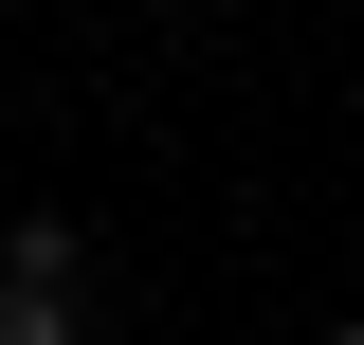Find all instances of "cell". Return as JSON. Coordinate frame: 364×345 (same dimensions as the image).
I'll list each match as a JSON object with an SVG mask.
<instances>
[{"label": "cell", "instance_id": "cell-1", "mask_svg": "<svg viewBox=\"0 0 364 345\" xmlns=\"http://www.w3.org/2000/svg\"><path fill=\"white\" fill-rule=\"evenodd\" d=\"M73 273H91V236H73L55 200H18V218H0V291H55V309H73Z\"/></svg>", "mask_w": 364, "mask_h": 345}, {"label": "cell", "instance_id": "cell-2", "mask_svg": "<svg viewBox=\"0 0 364 345\" xmlns=\"http://www.w3.org/2000/svg\"><path fill=\"white\" fill-rule=\"evenodd\" d=\"M0 345H73V309L55 291H0Z\"/></svg>", "mask_w": 364, "mask_h": 345}, {"label": "cell", "instance_id": "cell-3", "mask_svg": "<svg viewBox=\"0 0 364 345\" xmlns=\"http://www.w3.org/2000/svg\"><path fill=\"white\" fill-rule=\"evenodd\" d=\"M328 345H364V327H328Z\"/></svg>", "mask_w": 364, "mask_h": 345}]
</instances>
